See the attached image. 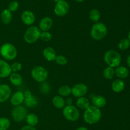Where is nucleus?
<instances>
[{"instance_id":"nucleus-32","label":"nucleus","mask_w":130,"mask_h":130,"mask_svg":"<svg viewBox=\"0 0 130 130\" xmlns=\"http://www.w3.org/2000/svg\"><path fill=\"white\" fill-rule=\"evenodd\" d=\"M55 61V62L58 64L62 65V66L66 65L67 63V59L64 56H63V55H58V56H57Z\"/></svg>"},{"instance_id":"nucleus-19","label":"nucleus","mask_w":130,"mask_h":130,"mask_svg":"<svg viewBox=\"0 0 130 130\" xmlns=\"http://www.w3.org/2000/svg\"><path fill=\"white\" fill-rule=\"evenodd\" d=\"M9 79L12 85L19 87L23 83V79L19 73L12 72L9 76Z\"/></svg>"},{"instance_id":"nucleus-17","label":"nucleus","mask_w":130,"mask_h":130,"mask_svg":"<svg viewBox=\"0 0 130 130\" xmlns=\"http://www.w3.org/2000/svg\"><path fill=\"white\" fill-rule=\"evenodd\" d=\"M43 55L44 58L48 61H53L55 60L57 54L54 48L51 47H48L43 51Z\"/></svg>"},{"instance_id":"nucleus-6","label":"nucleus","mask_w":130,"mask_h":130,"mask_svg":"<svg viewBox=\"0 0 130 130\" xmlns=\"http://www.w3.org/2000/svg\"><path fill=\"white\" fill-rule=\"evenodd\" d=\"M31 76L35 81L42 83L46 80L48 77V72L46 69L41 66H34L31 70Z\"/></svg>"},{"instance_id":"nucleus-31","label":"nucleus","mask_w":130,"mask_h":130,"mask_svg":"<svg viewBox=\"0 0 130 130\" xmlns=\"http://www.w3.org/2000/svg\"><path fill=\"white\" fill-rule=\"evenodd\" d=\"M52 38V34H51L50 32L48 31H42L41 33L40 39L42 41L45 42H50Z\"/></svg>"},{"instance_id":"nucleus-11","label":"nucleus","mask_w":130,"mask_h":130,"mask_svg":"<svg viewBox=\"0 0 130 130\" xmlns=\"http://www.w3.org/2000/svg\"><path fill=\"white\" fill-rule=\"evenodd\" d=\"M24 94V103L25 107L28 108H34L38 104V100L35 96L32 94L31 92L29 90H25Z\"/></svg>"},{"instance_id":"nucleus-15","label":"nucleus","mask_w":130,"mask_h":130,"mask_svg":"<svg viewBox=\"0 0 130 130\" xmlns=\"http://www.w3.org/2000/svg\"><path fill=\"white\" fill-rule=\"evenodd\" d=\"M24 92L17 91L10 96V103L13 106L20 105L24 103Z\"/></svg>"},{"instance_id":"nucleus-20","label":"nucleus","mask_w":130,"mask_h":130,"mask_svg":"<svg viewBox=\"0 0 130 130\" xmlns=\"http://www.w3.org/2000/svg\"><path fill=\"white\" fill-rule=\"evenodd\" d=\"M0 17H1V20L3 24H9L12 21L13 15L11 11H10L8 9H4L1 11Z\"/></svg>"},{"instance_id":"nucleus-40","label":"nucleus","mask_w":130,"mask_h":130,"mask_svg":"<svg viewBox=\"0 0 130 130\" xmlns=\"http://www.w3.org/2000/svg\"><path fill=\"white\" fill-rule=\"evenodd\" d=\"M128 40L130 41V31L129 32V34H128Z\"/></svg>"},{"instance_id":"nucleus-33","label":"nucleus","mask_w":130,"mask_h":130,"mask_svg":"<svg viewBox=\"0 0 130 130\" xmlns=\"http://www.w3.org/2000/svg\"><path fill=\"white\" fill-rule=\"evenodd\" d=\"M10 66H11V71H12V72L14 73L19 72L22 68V64L19 62H13V63L10 65Z\"/></svg>"},{"instance_id":"nucleus-27","label":"nucleus","mask_w":130,"mask_h":130,"mask_svg":"<svg viewBox=\"0 0 130 130\" xmlns=\"http://www.w3.org/2000/svg\"><path fill=\"white\" fill-rule=\"evenodd\" d=\"M100 17H101V14L98 9H92L89 13V18L93 22H98Z\"/></svg>"},{"instance_id":"nucleus-7","label":"nucleus","mask_w":130,"mask_h":130,"mask_svg":"<svg viewBox=\"0 0 130 130\" xmlns=\"http://www.w3.org/2000/svg\"><path fill=\"white\" fill-rule=\"evenodd\" d=\"M62 113L65 118L69 121L74 122L79 118L80 112L79 110L72 105H66L63 108Z\"/></svg>"},{"instance_id":"nucleus-14","label":"nucleus","mask_w":130,"mask_h":130,"mask_svg":"<svg viewBox=\"0 0 130 130\" xmlns=\"http://www.w3.org/2000/svg\"><path fill=\"white\" fill-rule=\"evenodd\" d=\"M12 73L11 66L6 61L0 59V78H6Z\"/></svg>"},{"instance_id":"nucleus-8","label":"nucleus","mask_w":130,"mask_h":130,"mask_svg":"<svg viewBox=\"0 0 130 130\" xmlns=\"http://www.w3.org/2000/svg\"><path fill=\"white\" fill-rule=\"evenodd\" d=\"M27 111L26 108L22 105L15 106L13 109L11 111V117L14 121L17 122H20L25 119Z\"/></svg>"},{"instance_id":"nucleus-25","label":"nucleus","mask_w":130,"mask_h":130,"mask_svg":"<svg viewBox=\"0 0 130 130\" xmlns=\"http://www.w3.org/2000/svg\"><path fill=\"white\" fill-rule=\"evenodd\" d=\"M25 120L27 125L34 126V127L36 126L38 122H39V117L35 113H29V114H27Z\"/></svg>"},{"instance_id":"nucleus-41","label":"nucleus","mask_w":130,"mask_h":130,"mask_svg":"<svg viewBox=\"0 0 130 130\" xmlns=\"http://www.w3.org/2000/svg\"><path fill=\"white\" fill-rule=\"evenodd\" d=\"M53 1H54V2H55V3H57V2H58V1H61V0H53Z\"/></svg>"},{"instance_id":"nucleus-5","label":"nucleus","mask_w":130,"mask_h":130,"mask_svg":"<svg viewBox=\"0 0 130 130\" xmlns=\"http://www.w3.org/2000/svg\"><path fill=\"white\" fill-rule=\"evenodd\" d=\"M41 30L37 26L31 25L26 31L24 35V40L26 43L32 44L36 42L38 40L40 39Z\"/></svg>"},{"instance_id":"nucleus-34","label":"nucleus","mask_w":130,"mask_h":130,"mask_svg":"<svg viewBox=\"0 0 130 130\" xmlns=\"http://www.w3.org/2000/svg\"><path fill=\"white\" fill-rule=\"evenodd\" d=\"M19 2L17 1H12L9 3L8 6V9L10 11L13 12V11H16L17 10L19 9Z\"/></svg>"},{"instance_id":"nucleus-23","label":"nucleus","mask_w":130,"mask_h":130,"mask_svg":"<svg viewBox=\"0 0 130 130\" xmlns=\"http://www.w3.org/2000/svg\"><path fill=\"white\" fill-rule=\"evenodd\" d=\"M52 104L55 108L61 109L66 106V100L61 96H55L52 99Z\"/></svg>"},{"instance_id":"nucleus-38","label":"nucleus","mask_w":130,"mask_h":130,"mask_svg":"<svg viewBox=\"0 0 130 130\" xmlns=\"http://www.w3.org/2000/svg\"><path fill=\"white\" fill-rule=\"evenodd\" d=\"M127 64H128V66L130 68V55L127 57Z\"/></svg>"},{"instance_id":"nucleus-21","label":"nucleus","mask_w":130,"mask_h":130,"mask_svg":"<svg viewBox=\"0 0 130 130\" xmlns=\"http://www.w3.org/2000/svg\"><path fill=\"white\" fill-rule=\"evenodd\" d=\"M125 84L121 79H116L112 83V89L115 93H121L124 89Z\"/></svg>"},{"instance_id":"nucleus-1","label":"nucleus","mask_w":130,"mask_h":130,"mask_svg":"<svg viewBox=\"0 0 130 130\" xmlns=\"http://www.w3.org/2000/svg\"><path fill=\"white\" fill-rule=\"evenodd\" d=\"M102 117V112L100 108L93 105H90L86 110L83 114V119L89 124H95L100 121Z\"/></svg>"},{"instance_id":"nucleus-2","label":"nucleus","mask_w":130,"mask_h":130,"mask_svg":"<svg viewBox=\"0 0 130 130\" xmlns=\"http://www.w3.org/2000/svg\"><path fill=\"white\" fill-rule=\"evenodd\" d=\"M91 38L96 41H100L104 39L107 34V28L103 22H95L91 27Z\"/></svg>"},{"instance_id":"nucleus-24","label":"nucleus","mask_w":130,"mask_h":130,"mask_svg":"<svg viewBox=\"0 0 130 130\" xmlns=\"http://www.w3.org/2000/svg\"><path fill=\"white\" fill-rule=\"evenodd\" d=\"M76 106L82 110H86L90 106V101L85 96L80 97L76 101Z\"/></svg>"},{"instance_id":"nucleus-3","label":"nucleus","mask_w":130,"mask_h":130,"mask_svg":"<svg viewBox=\"0 0 130 130\" xmlns=\"http://www.w3.org/2000/svg\"><path fill=\"white\" fill-rule=\"evenodd\" d=\"M104 61L109 66L117 68L121 62V56L120 54L114 50H109L104 54Z\"/></svg>"},{"instance_id":"nucleus-39","label":"nucleus","mask_w":130,"mask_h":130,"mask_svg":"<svg viewBox=\"0 0 130 130\" xmlns=\"http://www.w3.org/2000/svg\"><path fill=\"white\" fill-rule=\"evenodd\" d=\"M76 1H77V3H83L85 0H75Z\"/></svg>"},{"instance_id":"nucleus-22","label":"nucleus","mask_w":130,"mask_h":130,"mask_svg":"<svg viewBox=\"0 0 130 130\" xmlns=\"http://www.w3.org/2000/svg\"><path fill=\"white\" fill-rule=\"evenodd\" d=\"M115 75L120 79H126L129 75V70L123 66H119L115 70Z\"/></svg>"},{"instance_id":"nucleus-10","label":"nucleus","mask_w":130,"mask_h":130,"mask_svg":"<svg viewBox=\"0 0 130 130\" xmlns=\"http://www.w3.org/2000/svg\"><path fill=\"white\" fill-rule=\"evenodd\" d=\"M88 92V87L83 83H78L73 85L71 88V94L75 98L85 96Z\"/></svg>"},{"instance_id":"nucleus-35","label":"nucleus","mask_w":130,"mask_h":130,"mask_svg":"<svg viewBox=\"0 0 130 130\" xmlns=\"http://www.w3.org/2000/svg\"><path fill=\"white\" fill-rule=\"evenodd\" d=\"M40 90L43 94H48L50 91V87L48 83L44 82H42L41 85L40 87Z\"/></svg>"},{"instance_id":"nucleus-28","label":"nucleus","mask_w":130,"mask_h":130,"mask_svg":"<svg viewBox=\"0 0 130 130\" xmlns=\"http://www.w3.org/2000/svg\"><path fill=\"white\" fill-rule=\"evenodd\" d=\"M115 75V70L114 68L108 66L104 69L103 71V76L106 79H112Z\"/></svg>"},{"instance_id":"nucleus-29","label":"nucleus","mask_w":130,"mask_h":130,"mask_svg":"<svg viewBox=\"0 0 130 130\" xmlns=\"http://www.w3.org/2000/svg\"><path fill=\"white\" fill-rule=\"evenodd\" d=\"M10 127V120L6 117H0V130H8Z\"/></svg>"},{"instance_id":"nucleus-30","label":"nucleus","mask_w":130,"mask_h":130,"mask_svg":"<svg viewBox=\"0 0 130 130\" xmlns=\"http://www.w3.org/2000/svg\"><path fill=\"white\" fill-rule=\"evenodd\" d=\"M130 46V41L128 40V38H124L121 40L119 42L118 44V48L122 50H125L128 49Z\"/></svg>"},{"instance_id":"nucleus-16","label":"nucleus","mask_w":130,"mask_h":130,"mask_svg":"<svg viewBox=\"0 0 130 130\" xmlns=\"http://www.w3.org/2000/svg\"><path fill=\"white\" fill-rule=\"evenodd\" d=\"M53 20L49 17H44L41 19L39 24V28L41 31H48L53 25Z\"/></svg>"},{"instance_id":"nucleus-18","label":"nucleus","mask_w":130,"mask_h":130,"mask_svg":"<svg viewBox=\"0 0 130 130\" xmlns=\"http://www.w3.org/2000/svg\"><path fill=\"white\" fill-rule=\"evenodd\" d=\"M91 102H92L93 105L100 108V109L105 107L107 103V101L105 97L100 95L94 96L91 99Z\"/></svg>"},{"instance_id":"nucleus-36","label":"nucleus","mask_w":130,"mask_h":130,"mask_svg":"<svg viewBox=\"0 0 130 130\" xmlns=\"http://www.w3.org/2000/svg\"><path fill=\"white\" fill-rule=\"evenodd\" d=\"M20 130H36V129L34 126H29V125H25L23 126Z\"/></svg>"},{"instance_id":"nucleus-4","label":"nucleus","mask_w":130,"mask_h":130,"mask_svg":"<svg viewBox=\"0 0 130 130\" xmlns=\"http://www.w3.org/2000/svg\"><path fill=\"white\" fill-rule=\"evenodd\" d=\"M0 54L5 60L12 61L17 56V50L11 43H5L0 47Z\"/></svg>"},{"instance_id":"nucleus-12","label":"nucleus","mask_w":130,"mask_h":130,"mask_svg":"<svg viewBox=\"0 0 130 130\" xmlns=\"http://www.w3.org/2000/svg\"><path fill=\"white\" fill-rule=\"evenodd\" d=\"M11 95L10 87L7 84H0V103L6 101Z\"/></svg>"},{"instance_id":"nucleus-37","label":"nucleus","mask_w":130,"mask_h":130,"mask_svg":"<svg viewBox=\"0 0 130 130\" xmlns=\"http://www.w3.org/2000/svg\"><path fill=\"white\" fill-rule=\"evenodd\" d=\"M76 130H88V128L86 127H84V126H81V127H78Z\"/></svg>"},{"instance_id":"nucleus-26","label":"nucleus","mask_w":130,"mask_h":130,"mask_svg":"<svg viewBox=\"0 0 130 130\" xmlns=\"http://www.w3.org/2000/svg\"><path fill=\"white\" fill-rule=\"evenodd\" d=\"M58 93L62 97H68L71 94V87L67 85H62L59 87Z\"/></svg>"},{"instance_id":"nucleus-13","label":"nucleus","mask_w":130,"mask_h":130,"mask_svg":"<svg viewBox=\"0 0 130 130\" xmlns=\"http://www.w3.org/2000/svg\"><path fill=\"white\" fill-rule=\"evenodd\" d=\"M21 20L25 25H32L36 20L35 15L30 10H25L21 15Z\"/></svg>"},{"instance_id":"nucleus-9","label":"nucleus","mask_w":130,"mask_h":130,"mask_svg":"<svg viewBox=\"0 0 130 130\" xmlns=\"http://www.w3.org/2000/svg\"><path fill=\"white\" fill-rule=\"evenodd\" d=\"M70 9L68 3L65 0H61L56 3L54 7V13L58 17H64L67 14Z\"/></svg>"}]
</instances>
